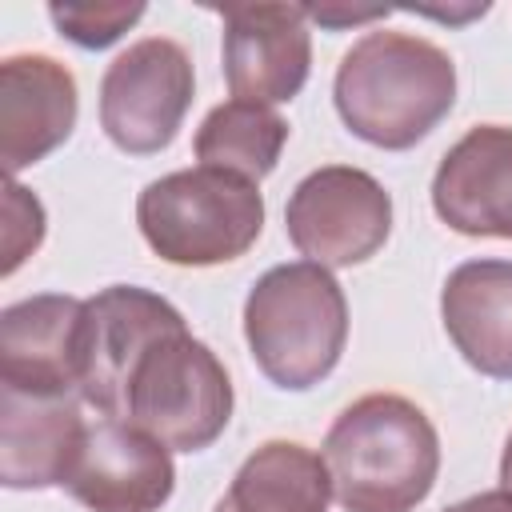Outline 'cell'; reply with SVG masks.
Returning a JSON list of instances; mask_svg holds the SVG:
<instances>
[{
    "mask_svg": "<svg viewBox=\"0 0 512 512\" xmlns=\"http://www.w3.org/2000/svg\"><path fill=\"white\" fill-rule=\"evenodd\" d=\"M332 100L352 136L384 152H404L452 112L456 64L424 36L376 28L340 56Z\"/></svg>",
    "mask_w": 512,
    "mask_h": 512,
    "instance_id": "cell-1",
    "label": "cell"
},
{
    "mask_svg": "<svg viewBox=\"0 0 512 512\" xmlns=\"http://www.w3.org/2000/svg\"><path fill=\"white\" fill-rule=\"evenodd\" d=\"M320 456L344 512H412L436 484L440 436L408 396L372 392L332 420Z\"/></svg>",
    "mask_w": 512,
    "mask_h": 512,
    "instance_id": "cell-2",
    "label": "cell"
},
{
    "mask_svg": "<svg viewBox=\"0 0 512 512\" xmlns=\"http://www.w3.org/2000/svg\"><path fill=\"white\" fill-rule=\"evenodd\" d=\"M244 340L256 368L284 392H308L344 356L348 300L312 260L268 268L244 300Z\"/></svg>",
    "mask_w": 512,
    "mask_h": 512,
    "instance_id": "cell-3",
    "label": "cell"
},
{
    "mask_svg": "<svg viewBox=\"0 0 512 512\" xmlns=\"http://www.w3.org/2000/svg\"><path fill=\"white\" fill-rule=\"evenodd\" d=\"M144 244L176 268L240 260L264 232L260 184L220 168H180L144 184L136 200Z\"/></svg>",
    "mask_w": 512,
    "mask_h": 512,
    "instance_id": "cell-4",
    "label": "cell"
},
{
    "mask_svg": "<svg viewBox=\"0 0 512 512\" xmlns=\"http://www.w3.org/2000/svg\"><path fill=\"white\" fill-rule=\"evenodd\" d=\"M232 404L236 396L220 356L188 328H176L152 340L132 364L112 420L144 428L172 452H204L224 436Z\"/></svg>",
    "mask_w": 512,
    "mask_h": 512,
    "instance_id": "cell-5",
    "label": "cell"
},
{
    "mask_svg": "<svg viewBox=\"0 0 512 512\" xmlns=\"http://www.w3.org/2000/svg\"><path fill=\"white\" fill-rule=\"evenodd\" d=\"M196 96V72L184 44L144 36L128 44L100 80V128L128 156L164 152Z\"/></svg>",
    "mask_w": 512,
    "mask_h": 512,
    "instance_id": "cell-6",
    "label": "cell"
},
{
    "mask_svg": "<svg viewBox=\"0 0 512 512\" xmlns=\"http://www.w3.org/2000/svg\"><path fill=\"white\" fill-rule=\"evenodd\" d=\"M284 228L304 260L328 272L352 268L384 248L392 232V196L364 168L324 164L292 188Z\"/></svg>",
    "mask_w": 512,
    "mask_h": 512,
    "instance_id": "cell-7",
    "label": "cell"
},
{
    "mask_svg": "<svg viewBox=\"0 0 512 512\" xmlns=\"http://www.w3.org/2000/svg\"><path fill=\"white\" fill-rule=\"evenodd\" d=\"M88 368V300L40 292L0 312V388L80 396Z\"/></svg>",
    "mask_w": 512,
    "mask_h": 512,
    "instance_id": "cell-8",
    "label": "cell"
},
{
    "mask_svg": "<svg viewBox=\"0 0 512 512\" xmlns=\"http://www.w3.org/2000/svg\"><path fill=\"white\" fill-rule=\"evenodd\" d=\"M224 80L236 100H296L312 72V32L304 4H232L224 8Z\"/></svg>",
    "mask_w": 512,
    "mask_h": 512,
    "instance_id": "cell-9",
    "label": "cell"
},
{
    "mask_svg": "<svg viewBox=\"0 0 512 512\" xmlns=\"http://www.w3.org/2000/svg\"><path fill=\"white\" fill-rule=\"evenodd\" d=\"M64 488L88 512H160L176 488L172 448L128 420L100 416L88 424Z\"/></svg>",
    "mask_w": 512,
    "mask_h": 512,
    "instance_id": "cell-10",
    "label": "cell"
},
{
    "mask_svg": "<svg viewBox=\"0 0 512 512\" xmlns=\"http://www.w3.org/2000/svg\"><path fill=\"white\" fill-rule=\"evenodd\" d=\"M76 76L44 52H16L0 64V160L16 180L56 152L76 128Z\"/></svg>",
    "mask_w": 512,
    "mask_h": 512,
    "instance_id": "cell-11",
    "label": "cell"
},
{
    "mask_svg": "<svg viewBox=\"0 0 512 512\" xmlns=\"http://www.w3.org/2000/svg\"><path fill=\"white\" fill-rule=\"evenodd\" d=\"M432 208L460 236L512 240V128L476 124L436 164Z\"/></svg>",
    "mask_w": 512,
    "mask_h": 512,
    "instance_id": "cell-12",
    "label": "cell"
},
{
    "mask_svg": "<svg viewBox=\"0 0 512 512\" xmlns=\"http://www.w3.org/2000/svg\"><path fill=\"white\" fill-rule=\"evenodd\" d=\"M188 328L180 308L140 284H112L88 300V368L80 400L100 416L120 412V392L132 364L164 332Z\"/></svg>",
    "mask_w": 512,
    "mask_h": 512,
    "instance_id": "cell-13",
    "label": "cell"
},
{
    "mask_svg": "<svg viewBox=\"0 0 512 512\" xmlns=\"http://www.w3.org/2000/svg\"><path fill=\"white\" fill-rule=\"evenodd\" d=\"M80 396H28L0 388V480L12 492L64 488L88 420Z\"/></svg>",
    "mask_w": 512,
    "mask_h": 512,
    "instance_id": "cell-14",
    "label": "cell"
},
{
    "mask_svg": "<svg viewBox=\"0 0 512 512\" xmlns=\"http://www.w3.org/2000/svg\"><path fill=\"white\" fill-rule=\"evenodd\" d=\"M440 320L452 348L488 380H512V260L480 256L448 272Z\"/></svg>",
    "mask_w": 512,
    "mask_h": 512,
    "instance_id": "cell-15",
    "label": "cell"
},
{
    "mask_svg": "<svg viewBox=\"0 0 512 512\" xmlns=\"http://www.w3.org/2000/svg\"><path fill=\"white\" fill-rule=\"evenodd\" d=\"M328 500L324 456L296 440H268L236 468L212 512H328Z\"/></svg>",
    "mask_w": 512,
    "mask_h": 512,
    "instance_id": "cell-16",
    "label": "cell"
},
{
    "mask_svg": "<svg viewBox=\"0 0 512 512\" xmlns=\"http://www.w3.org/2000/svg\"><path fill=\"white\" fill-rule=\"evenodd\" d=\"M284 144H288V120L268 104L236 100V96L216 104L192 140L196 160L204 168H220L252 184H260L280 164Z\"/></svg>",
    "mask_w": 512,
    "mask_h": 512,
    "instance_id": "cell-17",
    "label": "cell"
},
{
    "mask_svg": "<svg viewBox=\"0 0 512 512\" xmlns=\"http://www.w3.org/2000/svg\"><path fill=\"white\" fill-rule=\"evenodd\" d=\"M148 8L140 0L128 4H48V20L56 24V32L64 40H72L76 48L100 52L108 44H116Z\"/></svg>",
    "mask_w": 512,
    "mask_h": 512,
    "instance_id": "cell-18",
    "label": "cell"
},
{
    "mask_svg": "<svg viewBox=\"0 0 512 512\" xmlns=\"http://www.w3.org/2000/svg\"><path fill=\"white\" fill-rule=\"evenodd\" d=\"M4 276H12L44 240V204L8 176L4 188Z\"/></svg>",
    "mask_w": 512,
    "mask_h": 512,
    "instance_id": "cell-19",
    "label": "cell"
},
{
    "mask_svg": "<svg viewBox=\"0 0 512 512\" xmlns=\"http://www.w3.org/2000/svg\"><path fill=\"white\" fill-rule=\"evenodd\" d=\"M384 16H388V8H344V4L308 8V20H316L320 28H348V24H368V20H384Z\"/></svg>",
    "mask_w": 512,
    "mask_h": 512,
    "instance_id": "cell-20",
    "label": "cell"
},
{
    "mask_svg": "<svg viewBox=\"0 0 512 512\" xmlns=\"http://www.w3.org/2000/svg\"><path fill=\"white\" fill-rule=\"evenodd\" d=\"M444 512H512V492L508 488H492V492H476L468 500L448 504Z\"/></svg>",
    "mask_w": 512,
    "mask_h": 512,
    "instance_id": "cell-21",
    "label": "cell"
},
{
    "mask_svg": "<svg viewBox=\"0 0 512 512\" xmlns=\"http://www.w3.org/2000/svg\"><path fill=\"white\" fill-rule=\"evenodd\" d=\"M500 484L512 492V432L504 440V456H500Z\"/></svg>",
    "mask_w": 512,
    "mask_h": 512,
    "instance_id": "cell-22",
    "label": "cell"
}]
</instances>
